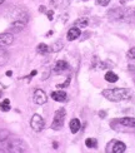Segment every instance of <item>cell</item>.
Segmentation results:
<instances>
[{
	"instance_id": "cell-1",
	"label": "cell",
	"mask_w": 135,
	"mask_h": 153,
	"mask_svg": "<svg viewBox=\"0 0 135 153\" xmlns=\"http://www.w3.org/2000/svg\"><path fill=\"white\" fill-rule=\"evenodd\" d=\"M103 97H105L110 102H121V100H129L133 97V93L128 88H113L103 91Z\"/></svg>"
},
{
	"instance_id": "cell-2",
	"label": "cell",
	"mask_w": 135,
	"mask_h": 153,
	"mask_svg": "<svg viewBox=\"0 0 135 153\" xmlns=\"http://www.w3.org/2000/svg\"><path fill=\"white\" fill-rule=\"evenodd\" d=\"M4 142H5V144L1 149L3 152H27L28 151V146L19 138L9 137V138H6Z\"/></svg>"
},
{
	"instance_id": "cell-3",
	"label": "cell",
	"mask_w": 135,
	"mask_h": 153,
	"mask_svg": "<svg viewBox=\"0 0 135 153\" xmlns=\"http://www.w3.org/2000/svg\"><path fill=\"white\" fill-rule=\"evenodd\" d=\"M66 117V111L64 108H59L55 114H54V119H53V123H51V128L53 129H60L61 127L64 126V120H65Z\"/></svg>"
},
{
	"instance_id": "cell-4",
	"label": "cell",
	"mask_w": 135,
	"mask_h": 153,
	"mask_svg": "<svg viewBox=\"0 0 135 153\" xmlns=\"http://www.w3.org/2000/svg\"><path fill=\"white\" fill-rule=\"evenodd\" d=\"M30 126H31V128H33V131L40 132V131L44 129L45 122H44V119L39 116V114H34L33 118H31V120H30Z\"/></svg>"
},
{
	"instance_id": "cell-5",
	"label": "cell",
	"mask_w": 135,
	"mask_h": 153,
	"mask_svg": "<svg viewBox=\"0 0 135 153\" xmlns=\"http://www.w3.org/2000/svg\"><path fill=\"white\" fill-rule=\"evenodd\" d=\"M33 99H34V103L39 104V105H43V104L46 103L48 95H46V93H45L44 91H41V89H36V91L34 92Z\"/></svg>"
},
{
	"instance_id": "cell-6",
	"label": "cell",
	"mask_w": 135,
	"mask_h": 153,
	"mask_svg": "<svg viewBox=\"0 0 135 153\" xmlns=\"http://www.w3.org/2000/svg\"><path fill=\"white\" fill-rule=\"evenodd\" d=\"M14 42V36L10 33H3L0 34V48H4V47H8L10 44H13Z\"/></svg>"
},
{
	"instance_id": "cell-7",
	"label": "cell",
	"mask_w": 135,
	"mask_h": 153,
	"mask_svg": "<svg viewBox=\"0 0 135 153\" xmlns=\"http://www.w3.org/2000/svg\"><path fill=\"white\" fill-rule=\"evenodd\" d=\"M68 69H69V64L65 60H58L54 65V72L56 74H61L64 72H66Z\"/></svg>"
},
{
	"instance_id": "cell-8",
	"label": "cell",
	"mask_w": 135,
	"mask_h": 153,
	"mask_svg": "<svg viewBox=\"0 0 135 153\" xmlns=\"http://www.w3.org/2000/svg\"><path fill=\"white\" fill-rule=\"evenodd\" d=\"M51 98H53L54 100H56V102H64V100H66L68 95L64 91H56V92L51 93Z\"/></svg>"
},
{
	"instance_id": "cell-9",
	"label": "cell",
	"mask_w": 135,
	"mask_h": 153,
	"mask_svg": "<svg viewBox=\"0 0 135 153\" xmlns=\"http://www.w3.org/2000/svg\"><path fill=\"white\" fill-rule=\"evenodd\" d=\"M109 151H111L114 153H123L126 151V146L123 142H114L111 149H109Z\"/></svg>"
},
{
	"instance_id": "cell-10",
	"label": "cell",
	"mask_w": 135,
	"mask_h": 153,
	"mask_svg": "<svg viewBox=\"0 0 135 153\" xmlns=\"http://www.w3.org/2000/svg\"><path fill=\"white\" fill-rule=\"evenodd\" d=\"M80 34H81V31H80L79 28L74 27V28H72V29H69V31H68V40H70V42L75 40L76 38L80 36Z\"/></svg>"
},
{
	"instance_id": "cell-11",
	"label": "cell",
	"mask_w": 135,
	"mask_h": 153,
	"mask_svg": "<svg viewBox=\"0 0 135 153\" xmlns=\"http://www.w3.org/2000/svg\"><path fill=\"white\" fill-rule=\"evenodd\" d=\"M24 27H25V22H21V20H14L11 23V25H10V30H13V31H21L23 29H24Z\"/></svg>"
},
{
	"instance_id": "cell-12",
	"label": "cell",
	"mask_w": 135,
	"mask_h": 153,
	"mask_svg": "<svg viewBox=\"0 0 135 153\" xmlns=\"http://www.w3.org/2000/svg\"><path fill=\"white\" fill-rule=\"evenodd\" d=\"M69 127H70V131H72V133H78L79 131H80V127H81V124H80V120L79 119H72L70 120V123H69Z\"/></svg>"
},
{
	"instance_id": "cell-13",
	"label": "cell",
	"mask_w": 135,
	"mask_h": 153,
	"mask_svg": "<svg viewBox=\"0 0 135 153\" xmlns=\"http://www.w3.org/2000/svg\"><path fill=\"white\" fill-rule=\"evenodd\" d=\"M119 122L120 124H123L125 127H135V118H131V117H124Z\"/></svg>"
},
{
	"instance_id": "cell-14",
	"label": "cell",
	"mask_w": 135,
	"mask_h": 153,
	"mask_svg": "<svg viewBox=\"0 0 135 153\" xmlns=\"http://www.w3.org/2000/svg\"><path fill=\"white\" fill-rule=\"evenodd\" d=\"M8 60H9V54L6 53L4 49L0 48V67L5 65L6 63H8Z\"/></svg>"
},
{
	"instance_id": "cell-15",
	"label": "cell",
	"mask_w": 135,
	"mask_h": 153,
	"mask_svg": "<svg viewBox=\"0 0 135 153\" xmlns=\"http://www.w3.org/2000/svg\"><path fill=\"white\" fill-rule=\"evenodd\" d=\"M70 1H72V0H53L51 4L56 6V8H66L70 4Z\"/></svg>"
},
{
	"instance_id": "cell-16",
	"label": "cell",
	"mask_w": 135,
	"mask_h": 153,
	"mask_svg": "<svg viewBox=\"0 0 135 153\" xmlns=\"http://www.w3.org/2000/svg\"><path fill=\"white\" fill-rule=\"evenodd\" d=\"M88 24H89V20H88V18H80V19H78L75 23H74V25L76 28H86L88 27Z\"/></svg>"
},
{
	"instance_id": "cell-17",
	"label": "cell",
	"mask_w": 135,
	"mask_h": 153,
	"mask_svg": "<svg viewBox=\"0 0 135 153\" xmlns=\"http://www.w3.org/2000/svg\"><path fill=\"white\" fill-rule=\"evenodd\" d=\"M118 79H119V76L113 72H108L105 74V80L109 83H115V82H118Z\"/></svg>"
},
{
	"instance_id": "cell-18",
	"label": "cell",
	"mask_w": 135,
	"mask_h": 153,
	"mask_svg": "<svg viewBox=\"0 0 135 153\" xmlns=\"http://www.w3.org/2000/svg\"><path fill=\"white\" fill-rule=\"evenodd\" d=\"M0 109L3 112H8L10 111V100L9 99H4L1 102V104H0Z\"/></svg>"
},
{
	"instance_id": "cell-19",
	"label": "cell",
	"mask_w": 135,
	"mask_h": 153,
	"mask_svg": "<svg viewBox=\"0 0 135 153\" xmlns=\"http://www.w3.org/2000/svg\"><path fill=\"white\" fill-rule=\"evenodd\" d=\"M61 48H63V43H61V42H58V43L53 44V45L50 47L49 52H59V50H60Z\"/></svg>"
},
{
	"instance_id": "cell-20",
	"label": "cell",
	"mask_w": 135,
	"mask_h": 153,
	"mask_svg": "<svg viewBox=\"0 0 135 153\" xmlns=\"http://www.w3.org/2000/svg\"><path fill=\"white\" fill-rule=\"evenodd\" d=\"M38 53H40V54H45L46 52H49V47L46 45V44H39L38 45Z\"/></svg>"
},
{
	"instance_id": "cell-21",
	"label": "cell",
	"mask_w": 135,
	"mask_h": 153,
	"mask_svg": "<svg viewBox=\"0 0 135 153\" xmlns=\"http://www.w3.org/2000/svg\"><path fill=\"white\" fill-rule=\"evenodd\" d=\"M85 144H86V147H88V148H95L98 143H96V141H95L94 138H88V139H86V142H85Z\"/></svg>"
},
{
	"instance_id": "cell-22",
	"label": "cell",
	"mask_w": 135,
	"mask_h": 153,
	"mask_svg": "<svg viewBox=\"0 0 135 153\" xmlns=\"http://www.w3.org/2000/svg\"><path fill=\"white\" fill-rule=\"evenodd\" d=\"M126 56H128L129 59H135V48H131L129 52L126 53Z\"/></svg>"
},
{
	"instance_id": "cell-23",
	"label": "cell",
	"mask_w": 135,
	"mask_h": 153,
	"mask_svg": "<svg viewBox=\"0 0 135 153\" xmlns=\"http://www.w3.org/2000/svg\"><path fill=\"white\" fill-rule=\"evenodd\" d=\"M96 3L101 6H106V5H109V3H110V0H96Z\"/></svg>"
},
{
	"instance_id": "cell-24",
	"label": "cell",
	"mask_w": 135,
	"mask_h": 153,
	"mask_svg": "<svg viewBox=\"0 0 135 153\" xmlns=\"http://www.w3.org/2000/svg\"><path fill=\"white\" fill-rule=\"evenodd\" d=\"M69 83H70V78H68L65 82L63 83V84H59V85H56V88H65V87H68L69 85Z\"/></svg>"
},
{
	"instance_id": "cell-25",
	"label": "cell",
	"mask_w": 135,
	"mask_h": 153,
	"mask_svg": "<svg viewBox=\"0 0 135 153\" xmlns=\"http://www.w3.org/2000/svg\"><path fill=\"white\" fill-rule=\"evenodd\" d=\"M53 14H54V13L51 10L48 11V19H49V20H53Z\"/></svg>"
},
{
	"instance_id": "cell-26",
	"label": "cell",
	"mask_w": 135,
	"mask_h": 153,
	"mask_svg": "<svg viewBox=\"0 0 135 153\" xmlns=\"http://www.w3.org/2000/svg\"><path fill=\"white\" fill-rule=\"evenodd\" d=\"M13 73H11V71H8V72H6V75H8V76H10Z\"/></svg>"
},
{
	"instance_id": "cell-27",
	"label": "cell",
	"mask_w": 135,
	"mask_h": 153,
	"mask_svg": "<svg viewBox=\"0 0 135 153\" xmlns=\"http://www.w3.org/2000/svg\"><path fill=\"white\" fill-rule=\"evenodd\" d=\"M35 74H36V71H33V72H31V74H30V75L33 76V75H35Z\"/></svg>"
},
{
	"instance_id": "cell-28",
	"label": "cell",
	"mask_w": 135,
	"mask_h": 153,
	"mask_svg": "<svg viewBox=\"0 0 135 153\" xmlns=\"http://www.w3.org/2000/svg\"><path fill=\"white\" fill-rule=\"evenodd\" d=\"M4 1H5V0H0V4H3Z\"/></svg>"
},
{
	"instance_id": "cell-29",
	"label": "cell",
	"mask_w": 135,
	"mask_h": 153,
	"mask_svg": "<svg viewBox=\"0 0 135 153\" xmlns=\"http://www.w3.org/2000/svg\"><path fill=\"white\" fill-rule=\"evenodd\" d=\"M84 1H86V0H84Z\"/></svg>"
}]
</instances>
